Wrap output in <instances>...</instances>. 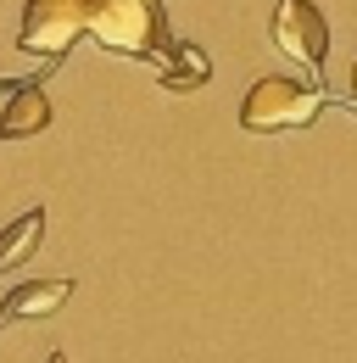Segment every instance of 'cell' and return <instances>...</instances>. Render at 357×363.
I'll list each match as a JSON object with an SVG mask.
<instances>
[{
    "mask_svg": "<svg viewBox=\"0 0 357 363\" xmlns=\"http://www.w3.org/2000/svg\"><path fill=\"white\" fill-rule=\"evenodd\" d=\"M89 34L118 56H151V62H174V40H168V17L151 0H89Z\"/></svg>",
    "mask_w": 357,
    "mask_h": 363,
    "instance_id": "cell-1",
    "label": "cell"
},
{
    "mask_svg": "<svg viewBox=\"0 0 357 363\" xmlns=\"http://www.w3.org/2000/svg\"><path fill=\"white\" fill-rule=\"evenodd\" d=\"M79 34H89V6L84 0H28L23 28H17V50L23 56H50L62 62V50Z\"/></svg>",
    "mask_w": 357,
    "mask_h": 363,
    "instance_id": "cell-3",
    "label": "cell"
},
{
    "mask_svg": "<svg viewBox=\"0 0 357 363\" xmlns=\"http://www.w3.org/2000/svg\"><path fill=\"white\" fill-rule=\"evenodd\" d=\"M40 235H45V213H40V207L23 213V218H11V224L0 229V274L17 269V263H28L34 246H40Z\"/></svg>",
    "mask_w": 357,
    "mask_h": 363,
    "instance_id": "cell-7",
    "label": "cell"
},
{
    "mask_svg": "<svg viewBox=\"0 0 357 363\" xmlns=\"http://www.w3.org/2000/svg\"><path fill=\"white\" fill-rule=\"evenodd\" d=\"M207 79H212V62H207L201 45H178L174 62L162 67V90H196V84H207Z\"/></svg>",
    "mask_w": 357,
    "mask_h": 363,
    "instance_id": "cell-8",
    "label": "cell"
},
{
    "mask_svg": "<svg viewBox=\"0 0 357 363\" xmlns=\"http://www.w3.org/2000/svg\"><path fill=\"white\" fill-rule=\"evenodd\" d=\"M67 296H73V279H28V285H17V291L0 302V324H17V318H50Z\"/></svg>",
    "mask_w": 357,
    "mask_h": 363,
    "instance_id": "cell-6",
    "label": "cell"
},
{
    "mask_svg": "<svg viewBox=\"0 0 357 363\" xmlns=\"http://www.w3.org/2000/svg\"><path fill=\"white\" fill-rule=\"evenodd\" d=\"M318 112H324V90L318 84L268 73L240 101V129H251V135H285V129H307Z\"/></svg>",
    "mask_w": 357,
    "mask_h": 363,
    "instance_id": "cell-2",
    "label": "cell"
},
{
    "mask_svg": "<svg viewBox=\"0 0 357 363\" xmlns=\"http://www.w3.org/2000/svg\"><path fill=\"white\" fill-rule=\"evenodd\" d=\"M50 129V95H45V79H23L6 112H0V140H28Z\"/></svg>",
    "mask_w": 357,
    "mask_h": 363,
    "instance_id": "cell-5",
    "label": "cell"
},
{
    "mask_svg": "<svg viewBox=\"0 0 357 363\" xmlns=\"http://www.w3.org/2000/svg\"><path fill=\"white\" fill-rule=\"evenodd\" d=\"M151 6H157V0H151Z\"/></svg>",
    "mask_w": 357,
    "mask_h": 363,
    "instance_id": "cell-11",
    "label": "cell"
},
{
    "mask_svg": "<svg viewBox=\"0 0 357 363\" xmlns=\"http://www.w3.org/2000/svg\"><path fill=\"white\" fill-rule=\"evenodd\" d=\"M352 95H357V62H352Z\"/></svg>",
    "mask_w": 357,
    "mask_h": 363,
    "instance_id": "cell-10",
    "label": "cell"
},
{
    "mask_svg": "<svg viewBox=\"0 0 357 363\" xmlns=\"http://www.w3.org/2000/svg\"><path fill=\"white\" fill-rule=\"evenodd\" d=\"M84 6H89V0H84Z\"/></svg>",
    "mask_w": 357,
    "mask_h": 363,
    "instance_id": "cell-12",
    "label": "cell"
},
{
    "mask_svg": "<svg viewBox=\"0 0 357 363\" xmlns=\"http://www.w3.org/2000/svg\"><path fill=\"white\" fill-rule=\"evenodd\" d=\"M45 363H67V352H50V358H45Z\"/></svg>",
    "mask_w": 357,
    "mask_h": 363,
    "instance_id": "cell-9",
    "label": "cell"
},
{
    "mask_svg": "<svg viewBox=\"0 0 357 363\" xmlns=\"http://www.w3.org/2000/svg\"><path fill=\"white\" fill-rule=\"evenodd\" d=\"M273 45L285 50L296 67H307L312 79L324 73V50H329V23L312 0H279L273 6Z\"/></svg>",
    "mask_w": 357,
    "mask_h": 363,
    "instance_id": "cell-4",
    "label": "cell"
}]
</instances>
